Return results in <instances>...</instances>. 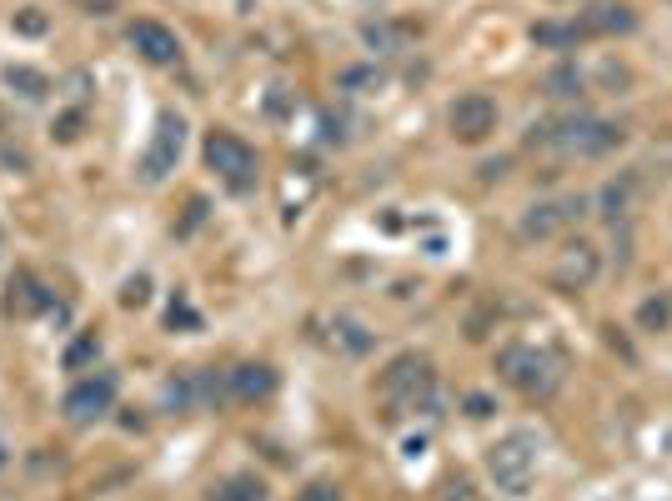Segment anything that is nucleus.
Returning <instances> with one entry per match:
<instances>
[{
	"label": "nucleus",
	"instance_id": "f257e3e1",
	"mask_svg": "<svg viewBox=\"0 0 672 501\" xmlns=\"http://www.w3.org/2000/svg\"><path fill=\"white\" fill-rule=\"evenodd\" d=\"M487 471H492L497 491L527 496V486H532V476H537V441H532L527 431L502 436L497 446H487Z\"/></svg>",
	"mask_w": 672,
	"mask_h": 501
},
{
	"label": "nucleus",
	"instance_id": "f03ea898",
	"mask_svg": "<svg viewBox=\"0 0 672 501\" xmlns=\"http://www.w3.org/2000/svg\"><path fill=\"white\" fill-rule=\"evenodd\" d=\"M557 146L567 156H602L612 146H622V126H607V121H592V116H572V121H557V126H542L532 136V146Z\"/></svg>",
	"mask_w": 672,
	"mask_h": 501
},
{
	"label": "nucleus",
	"instance_id": "7ed1b4c3",
	"mask_svg": "<svg viewBox=\"0 0 672 501\" xmlns=\"http://www.w3.org/2000/svg\"><path fill=\"white\" fill-rule=\"evenodd\" d=\"M497 371H502L522 396H547V391L557 386V361H552L547 351H537V346H507V351L497 356Z\"/></svg>",
	"mask_w": 672,
	"mask_h": 501
},
{
	"label": "nucleus",
	"instance_id": "20e7f679",
	"mask_svg": "<svg viewBox=\"0 0 672 501\" xmlns=\"http://www.w3.org/2000/svg\"><path fill=\"white\" fill-rule=\"evenodd\" d=\"M181 151H186V121L176 116V111H161V121H156V136H151V146H146V156H141V181H166L176 166H181Z\"/></svg>",
	"mask_w": 672,
	"mask_h": 501
},
{
	"label": "nucleus",
	"instance_id": "39448f33",
	"mask_svg": "<svg viewBox=\"0 0 672 501\" xmlns=\"http://www.w3.org/2000/svg\"><path fill=\"white\" fill-rule=\"evenodd\" d=\"M206 166H211L231 191H246L251 176H256V151H251L241 136H231V131H211V136H206Z\"/></svg>",
	"mask_w": 672,
	"mask_h": 501
},
{
	"label": "nucleus",
	"instance_id": "423d86ee",
	"mask_svg": "<svg viewBox=\"0 0 672 501\" xmlns=\"http://www.w3.org/2000/svg\"><path fill=\"white\" fill-rule=\"evenodd\" d=\"M447 126H452V136H457V141L477 146V141H487V136L497 131V101H492V96H482V91H467V96H457V101H452Z\"/></svg>",
	"mask_w": 672,
	"mask_h": 501
},
{
	"label": "nucleus",
	"instance_id": "0eeeda50",
	"mask_svg": "<svg viewBox=\"0 0 672 501\" xmlns=\"http://www.w3.org/2000/svg\"><path fill=\"white\" fill-rule=\"evenodd\" d=\"M111 406H116V376H111V371H101V376H86V381H76V386L66 391V401H61L66 421H76V426H86V421L106 416Z\"/></svg>",
	"mask_w": 672,
	"mask_h": 501
},
{
	"label": "nucleus",
	"instance_id": "6e6552de",
	"mask_svg": "<svg viewBox=\"0 0 672 501\" xmlns=\"http://www.w3.org/2000/svg\"><path fill=\"white\" fill-rule=\"evenodd\" d=\"M582 211H587V201H582V196H557V201H542V206H532V211L522 216V236H527V241H547V236H557L562 226H572Z\"/></svg>",
	"mask_w": 672,
	"mask_h": 501
},
{
	"label": "nucleus",
	"instance_id": "1a4fd4ad",
	"mask_svg": "<svg viewBox=\"0 0 672 501\" xmlns=\"http://www.w3.org/2000/svg\"><path fill=\"white\" fill-rule=\"evenodd\" d=\"M131 46H136L151 66H176V61H181V41H176V31H166L161 21H136V26H131Z\"/></svg>",
	"mask_w": 672,
	"mask_h": 501
},
{
	"label": "nucleus",
	"instance_id": "9d476101",
	"mask_svg": "<svg viewBox=\"0 0 672 501\" xmlns=\"http://www.w3.org/2000/svg\"><path fill=\"white\" fill-rule=\"evenodd\" d=\"M597 276V251L587 246V241H577V246H567V256H562V266H557V286L562 291H582L587 281Z\"/></svg>",
	"mask_w": 672,
	"mask_h": 501
},
{
	"label": "nucleus",
	"instance_id": "9b49d317",
	"mask_svg": "<svg viewBox=\"0 0 672 501\" xmlns=\"http://www.w3.org/2000/svg\"><path fill=\"white\" fill-rule=\"evenodd\" d=\"M271 391H276V371H271V366L246 361V366L231 371V396H236V401H261V396H271Z\"/></svg>",
	"mask_w": 672,
	"mask_h": 501
},
{
	"label": "nucleus",
	"instance_id": "f8f14e48",
	"mask_svg": "<svg viewBox=\"0 0 672 501\" xmlns=\"http://www.w3.org/2000/svg\"><path fill=\"white\" fill-rule=\"evenodd\" d=\"M427 386H432V366L417 361V356H402V361L387 371V381H382V391H392V396L407 391L412 401H417V391H427Z\"/></svg>",
	"mask_w": 672,
	"mask_h": 501
},
{
	"label": "nucleus",
	"instance_id": "ddd939ff",
	"mask_svg": "<svg viewBox=\"0 0 672 501\" xmlns=\"http://www.w3.org/2000/svg\"><path fill=\"white\" fill-rule=\"evenodd\" d=\"M577 26H582V36H612V31H632L637 16H632V6H622V0H617V6H597V11H587Z\"/></svg>",
	"mask_w": 672,
	"mask_h": 501
},
{
	"label": "nucleus",
	"instance_id": "4468645a",
	"mask_svg": "<svg viewBox=\"0 0 672 501\" xmlns=\"http://www.w3.org/2000/svg\"><path fill=\"white\" fill-rule=\"evenodd\" d=\"M6 86H11L16 96H26V101H41V96L51 91V81H46L41 71H31V66H6Z\"/></svg>",
	"mask_w": 672,
	"mask_h": 501
},
{
	"label": "nucleus",
	"instance_id": "2eb2a0df",
	"mask_svg": "<svg viewBox=\"0 0 672 501\" xmlns=\"http://www.w3.org/2000/svg\"><path fill=\"white\" fill-rule=\"evenodd\" d=\"M211 501H266V486L256 476H231L226 486H216Z\"/></svg>",
	"mask_w": 672,
	"mask_h": 501
},
{
	"label": "nucleus",
	"instance_id": "dca6fc26",
	"mask_svg": "<svg viewBox=\"0 0 672 501\" xmlns=\"http://www.w3.org/2000/svg\"><path fill=\"white\" fill-rule=\"evenodd\" d=\"M667 321H672V296H667V291L637 306V326H642V331H662Z\"/></svg>",
	"mask_w": 672,
	"mask_h": 501
},
{
	"label": "nucleus",
	"instance_id": "f3484780",
	"mask_svg": "<svg viewBox=\"0 0 672 501\" xmlns=\"http://www.w3.org/2000/svg\"><path fill=\"white\" fill-rule=\"evenodd\" d=\"M577 36H582V26H552V21L532 26V41L537 46H577Z\"/></svg>",
	"mask_w": 672,
	"mask_h": 501
},
{
	"label": "nucleus",
	"instance_id": "a211bd4d",
	"mask_svg": "<svg viewBox=\"0 0 672 501\" xmlns=\"http://www.w3.org/2000/svg\"><path fill=\"white\" fill-rule=\"evenodd\" d=\"M627 196H632V181H612V186L602 191V216H607V221L627 216Z\"/></svg>",
	"mask_w": 672,
	"mask_h": 501
},
{
	"label": "nucleus",
	"instance_id": "6ab92c4d",
	"mask_svg": "<svg viewBox=\"0 0 672 501\" xmlns=\"http://www.w3.org/2000/svg\"><path fill=\"white\" fill-rule=\"evenodd\" d=\"M547 91H552V96H577V91H582V76H577V66H557V71L547 76Z\"/></svg>",
	"mask_w": 672,
	"mask_h": 501
},
{
	"label": "nucleus",
	"instance_id": "aec40b11",
	"mask_svg": "<svg viewBox=\"0 0 672 501\" xmlns=\"http://www.w3.org/2000/svg\"><path fill=\"white\" fill-rule=\"evenodd\" d=\"M36 306H46V296H41V286L31 276H21V296L11 291V311H36Z\"/></svg>",
	"mask_w": 672,
	"mask_h": 501
},
{
	"label": "nucleus",
	"instance_id": "412c9836",
	"mask_svg": "<svg viewBox=\"0 0 672 501\" xmlns=\"http://www.w3.org/2000/svg\"><path fill=\"white\" fill-rule=\"evenodd\" d=\"M96 351H101V341H96V336H81V341L66 351V371H81V366H86Z\"/></svg>",
	"mask_w": 672,
	"mask_h": 501
},
{
	"label": "nucleus",
	"instance_id": "4be33fe9",
	"mask_svg": "<svg viewBox=\"0 0 672 501\" xmlns=\"http://www.w3.org/2000/svg\"><path fill=\"white\" fill-rule=\"evenodd\" d=\"M146 301H151V281H146V276L126 281V291H121V306H146Z\"/></svg>",
	"mask_w": 672,
	"mask_h": 501
},
{
	"label": "nucleus",
	"instance_id": "5701e85b",
	"mask_svg": "<svg viewBox=\"0 0 672 501\" xmlns=\"http://www.w3.org/2000/svg\"><path fill=\"white\" fill-rule=\"evenodd\" d=\"M16 31H21V36H46V16H41V11H21V16H16Z\"/></svg>",
	"mask_w": 672,
	"mask_h": 501
},
{
	"label": "nucleus",
	"instance_id": "b1692460",
	"mask_svg": "<svg viewBox=\"0 0 672 501\" xmlns=\"http://www.w3.org/2000/svg\"><path fill=\"white\" fill-rule=\"evenodd\" d=\"M301 501H342V496H336L331 486H306V496Z\"/></svg>",
	"mask_w": 672,
	"mask_h": 501
},
{
	"label": "nucleus",
	"instance_id": "393cba45",
	"mask_svg": "<svg viewBox=\"0 0 672 501\" xmlns=\"http://www.w3.org/2000/svg\"><path fill=\"white\" fill-rule=\"evenodd\" d=\"M447 501H477V496H472L467 481H452V486H447Z\"/></svg>",
	"mask_w": 672,
	"mask_h": 501
},
{
	"label": "nucleus",
	"instance_id": "a878e982",
	"mask_svg": "<svg viewBox=\"0 0 672 501\" xmlns=\"http://www.w3.org/2000/svg\"><path fill=\"white\" fill-rule=\"evenodd\" d=\"M467 406H472V416H487V411H492V401H487V396H472Z\"/></svg>",
	"mask_w": 672,
	"mask_h": 501
}]
</instances>
